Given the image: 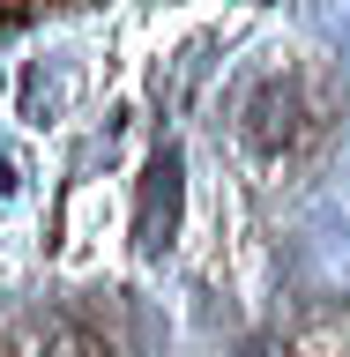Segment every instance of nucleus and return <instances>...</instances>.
I'll return each instance as SVG.
<instances>
[{
  "label": "nucleus",
  "mask_w": 350,
  "mask_h": 357,
  "mask_svg": "<svg viewBox=\"0 0 350 357\" xmlns=\"http://www.w3.org/2000/svg\"><path fill=\"white\" fill-rule=\"evenodd\" d=\"M8 186H15V178H8V156H0V194H8Z\"/></svg>",
  "instance_id": "f03ea898"
},
{
  "label": "nucleus",
  "mask_w": 350,
  "mask_h": 357,
  "mask_svg": "<svg viewBox=\"0 0 350 357\" xmlns=\"http://www.w3.org/2000/svg\"><path fill=\"white\" fill-rule=\"evenodd\" d=\"M172 216H179V156L164 149L150 164V186H142V245H156L164 231H172Z\"/></svg>",
  "instance_id": "f257e3e1"
}]
</instances>
